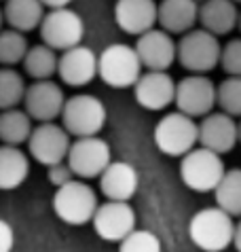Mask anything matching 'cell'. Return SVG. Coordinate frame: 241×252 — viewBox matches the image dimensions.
I'll list each match as a JSON object with an SVG mask.
<instances>
[{
    "label": "cell",
    "mask_w": 241,
    "mask_h": 252,
    "mask_svg": "<svg viewBox=\"0 0 241 252\" xmlns=\"http://www.w3.org/2000/svg\"><path fill=\"white\" fill-rule=\"evenodd\" d=\"M235 216H231L220 206L199 210L188 225V235L193 244L203 252H222L233 246L235 240Z\"/></svg>",
    "instance_id": "1"
},
{
    "label": "cell",
    "mask_w": 241,
    "mask_h": 252,
    "mask_svg": "<svg viewBox=\"0 0 241 252\" xmlns=\"http://www.w3.org/2000/svg\"><path fill=\"white\" fill-rule=\"evenodd\" d=\"M157 149L167 157H184L195 146H199V123L182 110L163 115L152 131Z\"/></svg>",
    "instance_id": "2"
},
{
    "label": "cell",
    "mask_w": 241,
    "mask_h": 252,
    "mask_svg": "<svg viewBox=\"0 0 241 252\" xmlns=\"http://www.w3.org/2000/svg\"><path fill=\"white\" fill-rule=\"evenodd\" d=\"M224 174L226 167L222 155L201 144L180 157V180L195 193H214Z\"/></svg>",
    "instance_id": "3"
},
{
    "label": "cell",
    "mask_w": 241,
    "mask_h": 252,
    "mask_svg": "<svg viewBox=\"0 0 241 252\" xmlns=\"http://www.w3.org/2000/svg\"><path fill=\"white\" fill-rule=\"evenodd\" d=\"M220 36L211 34L205 28H193L182 34L178 40V62L186 72L208 74L216 66H220L222 45Z\"/></svg>",
    "instance_id": "4"
},
{
    "label": "cell",
    "mask_w": 241,
    "mask_h": 252,
    "mask_svg": "<svg viewBox=\"0 0 241 252\" xmlns=\"http://www.w3.org/2000/svg\"><path fill=\"white\" fill-rule=\"evenodd\" d=\"M97 208H100L97 193L83 178H74L68 185L60 187L53 197V210L58 219L74 227L93 220Z\"/></svg>",
    "instance_id": "5"
},
{
    "label": "cell",
    "mask_w": 241,
    "mask_h": 252,
    "mask_svg": "<svg viewBox=\"0 0 241 252\" xmlns=\"http://www.w3.org/2000/svg\"><path fill=\"white\" fill-rule=\"evenodd\" d=\"M144 72L136 47L112 43L100 53V79L112 89L133 87Z\"/></svg>",
    "instance_id": "6"
},
{
    "label": "cell",
    "mask_w": 241,
    "mask_h": 252,
    "mask_svg": "<svg viewBox=\"0 0 241 252\" xmlns=\"http://www.w3.org/2000/svg\"><path fill=\"white\" fill-rule=\"evenodd\" d=\"M108 110L100 97L91 94H76L66 100L61 113V125L74 138L97 136L106 127Z\"/></svg>",
    "instance_id": "7"
},
{
    "label": "cell",
    "mask_w": 241,
    "mask_h": 252,
    "mask_svg": "<svg viewBox=\"0 0 241 252\" xmlns=\"http://www.w3.org/2000/svg\"><path fill=\"white\" fill-rule=\"evenodd\" d=\"M176 108L190 117H205L218 106V85L208 74L188 72L176 87Z\"/></svg>",
    "instance_id": "8"
},
{
    "label": "cell",
    "mask_w": 241,
    "mask_h": 252,
    "mask_svg": "<svg viewBox=\"0 0 241 252\" xmlns=\"http://www.w3.org/2000/svg\"><path fill=\"white\" fill-rule=\"evenodd\" d=\"M40 38L42 43L53 47L55 51H66L70 47L81 45L85 36V24L81 15L72 11L70 6H60V9H49L40 24Z\"/></svg>",
    "instance_id": "9"
},
{
    "label": "cell",
    "mask_w": 241,
    "mask_h": 252,
    "mask_svg": "<svg viewBox=\"0 0 241 252\" xmlns=\"http://www.w3.org/2000/svg\"><path fill=\"white\" fill-rule=\"evenodd\" d=\"M70 138H72L70 131L63 125H58L55 121L38 123L34 127L30 140H28L30 157L45 167L60 163V161H66L70 146H72V140Z\"/></svg>",
    "instance_id": "10"
},
{
    "label": "cell",
    "mask_w": 241,
    "mask_h": 252,
    "mask_svg": "<svg viewBox=\"0 0 241 252\" xmlns=\"http://www.w3.org/2000/svg\"><path fill=\"white\" fill-rule=\"evenodd\" d=\"M68 163L83 180L100 178L102 172L112 163L110 144L100 136L76 138L68 153Z\"/></svg>",
    "instance_id": "11"
},
{
    "label": "cell",
    "mask_w": 241,
    "mask_h": 252,
    "mask_svg": "<svg viewBox=\"0 0 241 252\" xmlns=\"http://www.w3.org/2000/svg\"><path fill=\"white\" fill-rule=\"evenodd\" d=\"M91 225L97 237L119 244L136 229V210L129 201L106 199V204H100L97 208Z\"/></svg>",
    "instance_id": "12"
},
{
    "label": "cell",
    "mask_w": 241,
    "mask_h": 252,
    "mask_svg": "<svg viewBox=\"0 0 241 252\" xmlns=\"http://www.w3.org/2000/svg\"><path fill=\"white\" fill-rule=\"evenodd\" d=\"M178 83L167 70H144L138 83L133 85V97L146 110H165L176 102Z\"/></svg>",
    "instance_id": "13"
},
{
    "label": "cell",
    "mask_w": 241,
    "mask_h": 252,
    "mask_svg": "<svg viewBox=\"0 0 241 252\" xmlns=\"http://www.w3.org/2000/svg\"><path fill=\"white\" fill-rule=\"evenodd\" d=\"M239 142V121L224 110H211L199 123V144L205 149L226 155Z\"/></svg>",
    "instance_id": "14"
},
{
    "label": "cell",
    "mask_w": 241,
    "mask_h": 252,
    "mask_svg": "<svg viewBox=\"0 0 241 252\" xmlns=\"http://www.w3.org/2000/svg\"><path fill=\"white\" fill-rule=\"evenodd\" d=\"M136 38L133 47L144 64V70H169L174 62H178V43L174 40V34L163 28H152Z\"/></svg>",
    "instance_id": "15"
},
{
    "label": "cell",
    "mask_w": 241,
    "mask_h": 252,
    "mask_svg": "<svg viewBox=\"0 0 241 252\" xmlns=\"http://www.w3.org/2000/svg\"><path fill=\"white\" fill-rule=\"evenodd\" d=\"M66 100L68 97L63 95V89L58 83H53L51 79H42V81H34L32 85H28V92L24 97V108L38 123L55 121V119H61Z\"/></svg>",
    "instance_id": "16"
},
{
    "label": "cell",
    "mask_w": 241,
    "mask_h": 252,
    "mask_svg": "<svg viewBox=\"0 0 241 252\" xmlns=\"http://www.w3.org/2000/svg\"><path fill=\"white\" fill-rule=\"evenodd\" d=\"M58 76L68 87H85L95 76H100V55L93 53V49L76 45L70 47L60 55Z\"/></svg>",
    "instance_id": "17"
},
{
    "label": "cell",
    "mask_w": 241,
    "mask_h": 252,
    "mask_svg": "<svg viewBox=\"0 0 241 252\" xmlns=\"http://www.w3.org/2000/svg\"><path fill=\"white\" fill-rule=\"evenodd\" d=\"M115 22L125 34L140 36L159 24L157 0H117Z\"/></svg>",
    "instance_id": "18"
},
{
    "label": "cell",
    "mask_w": 241,
    "mask_h": 252,
    "mask_svg": "<svg viewBox=\"0 0 241 252\" xmlns=\"http://www.w3.org/2000/svg\"><path fill=\"white\" fill-rule=\"evenodd\" d=\"M140 174L127 161H112L100 176V191L106 199L129 201L138 193Z\"/></svg>",
    "instance_id": "19"
},
{
    "label": "cell",
    "mask_w": 241,
    "mask_h": 252,
    "mask_svg": "<svg viewBox=\"0 0 241 252\" xmlns=\"http://www.w3.org/2000/svg\"><path fill=\"white\" fill-rule=\"evenodd\" d=\"M199 0H161L159 28L182 36L199 24Z\"/></svg>",
    "instance_id": "20"
},
{
    "label": "cell",
    "mask_w": 241,
    "mask_h": 252,
    "mask_svg": "<svg viewBox=\"0 0 241 252\" xmlns=\"http://www.w3.org/2000/svg\"><path fill=\"white\" fill-rule=\"evenodd\" d=\"M235 0H203L199 6V24L216 36H226L239 28V15Z\"/></svg>",
    "instance_id": "21"
},
{
    "label": "cell",
    "mask_w": 241,
    "mask_h": 252,
    "mask_svg": "<svg viewBox=\"0 0 241 252\" xmlns=\"http://www.w3.org/2000/svg\"><path fill=\"white\" fill-rule=\"evenodd\" d=\"M42 0H4V22L13 30L32 32L40 28L47 15Z\"/></svg>",
    "instance_id": "22"
},
{
    "label": "cell",
    "mask_w": 241,
    "mask_h": 252,
    "mask_svg": "<svg viewBox=\"0 0 241 252\" xmlns=\"http://www.w3.org/2000/svg\"><path fill=\"white\" fill-rule=\"evenodd\" d=\"M30 174V159L19 146L2 144L0 149V187L4 191H13L26 183Z\"/></svg>",
    "instance_id": "23"
},
{
    "label": "cell",
    "mask_w": 241,
    "mask_h": 252,
    "mask_svg": "<svg viewBox=\"0 0 241 252\" xmlns=\"http://www.w3.org/2000/svg\"><path fill=\"white\" fill-rule=\"evenodd\" d=\"M34 119L30 117L26 108H6L0 115V140L2 144H11V146H21L28 144L34 125Z\"/></svg>",
    "instance_id": "24"
},
{
    "label": "cell",
    "mask_w": 241,
    "mask_h": 252,
    "mask_svg": "<svg viewBox=\"0 0 241 252\" xmlns=\"http://www.w3.org/2000/svg\"><path fill=\"white\" fill-rule=\"evenodd\" d=\"M58 68H60V55L47 43L30 47V51H28L26 60H24L26 74L32 76L34 81L51 79L53 74H58Z\"/></svg>",
    "instance_id": "25"
},
{
    "label": "cell",
    "mask_w": 241,
    "mask_h": 252,
    "mask_svg": "<svg viewBox=\"0 0 241 252\" xmlns=\"http://www.w3.org/2000/svg\"><path fill=\"white\" fill-rule=\"evenodd\" d=\"M214 197L216 206H220L235 219H241V170H226L220 185L216 187Z\"/></svg>",
    "instance_id": "26"
},
{
    "label": "cell",
    "mask_w": 241,
    "mask_h": 252,
    "mask_svg": "<svg viewBox=\"0 0 241 252\" xmlns=\"http://www.w3.org/2000/svg\"><path fill=\"white\" fill-rule=\"evenodd\" d=\"M28 92V85L17 70L13 66H4L0 70V108H17L24 104V97Z\"/></svg>",
    "instance_id": "27"
},
{
    "label": "cell",
    "mask_w": 241,
    "mask_h": 252,
    "mask_svg": "<svg viewBox=\"0 0 241 252\" xmlns=\"http://www.w3.org/2000/svg\"><path fill=\"white\" fill-rule=\"evenodd\" d=\"M28 51H30V45L26 40V32L6 28L0 34V62H2V66L24 64Z\"/></svg>",
    "instance_id": "28"
},
{
    "label": "cell",
    "mask_w": 241,
    "mask_h": 252,
    "mask_svg": "<svg viewBox=\"0 0 241 252\" xmlns=\"http://www.w3.org/2000/svg\"><path fill=\"white\" fill-rule=\"evenodd\" d=\"M218 108L241 117V76H229L218 85Z\"/></svg>",
    "instance_id": "29"
},
{
    "label": "cell",
    "mask_w": 241,
    "mask_h": 252,
    "mask_svg": "<svg viewBox=\"0 0 241 252\" xmlns=\"http://www.w3.org/2000/svg\"><path fill=\"white\" fill-rule=\"evenodd\" d=\"M119 252H163V248L152 231L136 227L123 242H119Z\"/></svg>",
    "instance_id": "30"
},
{
    "label": "cell",
    "mask_w": 241,
    "mask_h": 252,
    "mask_svg": "<svg viewBox=\"0 0 241 252\" xmlns=\"http://www.w3.org/2000/svg\"><path fill=\"white\" fill-rule=\"evenodd\" d=\"M220 68L229 76H241V36L231 38L226 45H222Z\"/></svg>",
    "instance_id": "31"
},
{
    "label": "cell",
    "mask_w": 241,
    "mask_h": 252,
    "mask_svg": "<svg viewBox=\"0 0 241 252\" xmlns=\"http://www.w3.org/2000/svg\"><path fill=\"white\" fill-rule=\"evenodd\" d=\"M74 178H79L74 174V170L70 167L68 163V159L66 161H60V163H53V165H49L47 167V180L51 183L55 189H60L63 185H68L70 180H74Z\"/></svg>",
    "instance_id": "32"
},
{
    "label": "cell",
    "mask_w": 241,
    "mask_h": 252,
    "mask_svg": "<svg viewBox=\"0 0 241 252\" xmlns=\"http://www.w3.org/2000/svg\"><path fill=\"white\" fill-rule=\"evenodd\" d=\"M0 231H2V244H0V252H11L13 250V229L6 220L0 222Z\"/></svg>",
    "instance_id": "33"
},
{
    "label": "cell",
    "mask_w": 241,
    "mask_h": 252,
    "mask_svg": "<svg viewBox=\"0 0 241 252\" xmlns=\"http://www.w3.org/2000/svg\"><path fill=\"white\" fill-rule=\"evenodd\" d=\"M72 0H42V4L47 9H60V6H68Z\"/></svg>",
    "instance_id": "34"
},
{
    "label": "cell",
    "mask_w": 241,
    "mask_h": 252,
    "mask_svg": "<svg viewBox=\"0 0 241 252\" xmlns=\"http://www.w3.org/2000/svg\"><path fill=\"white\" fill-rule=\"evenodd\" d=\"M233 246H235L237 252H241V219L237 220V227H235V240H233Z\"/></svg>",
    "instance_id": "35"
},
{
    "label": "cell",
    "mask_w": 241,
    "mask_h": 252,
    "mask_svg": "<svg viewBox=\"0 0 241 252\" xmlns=\"http://www.w3.org/2000/svg\"><path fill=\"white\" fill-rule=\"evenodd\" d=\"M239 144H241V117H239Z\"/></svg>",
    "instance_id": "36"
},
{
    "label": "cell",
    "mask_w": 241,
    "mask_h": 252,
    "mask_svg": "<svg viewBox=\"0 0 241 252\" xmlns=\"http://www.w3.org/2000/svg\"><path fill=\"white\" fill-rule=\"evenodd\" d=\"M239 32H241V15H239Z\"/></svg>",
    "instance_id": "37"
},
{
    "label": "cell",
    "mask_w": 241,
    "mask_h": 252,
    "mask_svg": "<svg viewBox=\"0 0 241 252\" xmlns=\"http://www.w3.org/2000/svg\"><path fill=\"white\" fill-rule=\"evenodd\" d=\"M235 2H237V4H241V0H235Z\"/></svg>",
    "instance_id": "38"
},
{
    "label": "cell",
    "mask_w": 241,
    "mask_h": 252,
    "mask_svg": "<svg viewBox=\"0 0 241 252\" xmlns=\"http://www.w3.org/2000/svg\"><path fill=\"white\" fill-rule=\"evenodd\" d=\"M199 2H203V0H199Z\"/></svg>",
    "instance_id": "39"
}]
</instances>
